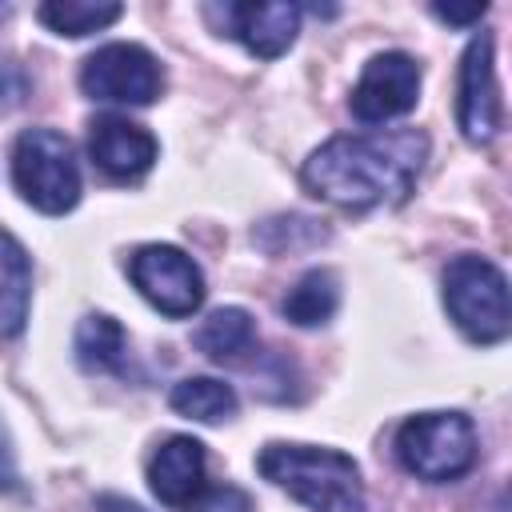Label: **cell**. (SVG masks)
<instances>
[{"mask_svg":"<svg viewBox=\"0 0 512 512\" xmlns=\"http://www.w3.org/2000/svg\"><path fill=\"white\" fill-rule=\"evenodd\" d=\"M192 340L212 360H236V356H244L252 348L256 324H252V316L244 308H216V312H208L200 320V328L192 332Z\"/></svg>","mask_w":512,"mask_h":512,"instance_id":"2e32d148","label":"cell"},{"mask_svg":"<svg viewBox=\"0 0 512 512\" xmlns=\"http://www.w3.org/2000/svg\"><path fill=\"white\" fill-rule=\"evenodd\" d=\"M168 404L172 412L188 416V420H200V424H216V420H228L236 412V392L232 384L216 380V376H184L172 392H168Z\"/></svg>","mask_w":512,"mask_h":512,"instance_id":"e0dca14e","label":"cell"},{"mask_svg":"<svg viewBox=\"0 0 512 512\" xmlns=\"http://www.w3.org/2000/svg\"><path fill=\"white\" fill-rule=\"evenodd\" d=\"M444 308L472 344H500L512 328L508 280L488 256H456L444 268Z\"/></svg>","mask_w":512,"mask_h":512,"instance_id":"277c9868","label":"cell"},{"mask_svg":"<svg viewBox=\"0 0 512 512\" xmlns=\"http://www.w3.org/2000/svg\"><path fill=\"white\" fill-rule=\"evenodd\" d=\"M40 24H48L56 36H88V32H100L108 24H116L124 16L120 4L112 0H48L40 4Z\"/></svg>","mask_w":512,"mask_h":512,"instance_id":"ac0fdd59","label":"cell"},{"mask_svg":"<svg viewBox=\"0 0 512 512\" xmlns=\"http://www.w3.org/2000/svg\"><path fill=\"white\" fill-rule=\"evenodd\" d=\"M24 88H28L24 72H20L16 64L0 60V108H12V104H16L20 96H24Z\"/></svg>","mask_w":512,"mask_h":512,"instance_id":"44dd1931","label":"cell"},{"mask_svg":"<svg viewBox=\"0 0 512 512\" xmlns=\"http://www.w3.org/2000/svg\"><path fill=\"white\" fill-rule=\"evenodd\" d=\"M484 12H488V4H472V8H452V4L444 8V4H432V16H436V20H444V24H460V28H464V24H480Z\"/></svg>","mask_w":512,"mask_h":512,"instance_id":"7402d4cb","label":"cell"},{"mask_svg":"<svg viewBox=\"0 0 512 512\" xmlns=\"http://www.w3.org/2000/svg\"><path fill=\"white\" fill-rule=\"evenodd\" d=\"M208 20H216L220 36L240 40L252 56L260 60H276L292 48L296 32H300V8L296 4H208L204 8Z\"/></svg>","mask_w":512,"mask_h":512,"instance_id":"9c48e42d","label":"cell"},{"mask_svg":"<svg viewBox=\"0 0 512 512\" xmlns=\"http://www.w3.org/2000/svg\"><path fill=\"white\" fill-rule=\"evenodd\" d=\"M256 232H260V236H276V232H280V240L264 244V252L312 248V244H320V240L328 236V228H324L320 220H312V216H276V220H264Z\"/></svg>","mask_w":512,"mask_h":512,"instance_id":"d6986e66","label":"cell"},{"mask_svg":"<svg viewBox=\"0 0 512 512\" xmlns=\"http://www.w3.org/2000/svg\"><path fill=\"white\" fill-rule=\"evenodd\" d=\"M336 304H340V280H336V272L312 268V272H304V276L296 280V288L284 296L280 308H284V316H288L292 324L316 328V324H328V320H332Z\"/></svg>","mask_w":512,"mask_h":512,"instance_id":"9a60e30c","label":"cell"},{"mask_svg":"<svg viewBox=\"0 0 512 512\" xmlns=\"http://www.w3.org/2000/svg\"><path fill=\"white\" fill-rule=\"evenodd\" d=\"M72 348H76V360H80L84 372H120L128 336H124L120 320H112L104 312H92V316L80 320Z\"/></svg>","mask_w":512,"mask_h":512,"instance_id":"5bb4252c","label":"cell"},{"mask_svg":"<svg viewBox=\"0 0 512 512\" xmlns=\"http://www.w3.org/2000/svg\"><path fill=\"white\" fill-rule=\"evenodd\" d=\"M32 304V260L24 244L0 228V336H20Z\"/></svg>","mask_w":512,"mask_h":512,"instance_id":"4fadbf2b","label":"cell"},{"mask_svg":"<svg viewBox=\"0 0 512 512\" xmlns=\"http://www.w3.org/2000/svg\"><path fill=\"white\" fill-rule=\"evenodd\" d=\"M420 100V64L408 52H376L356 88H352V116L364 124H384L412 112Z\"/></svg>","mask_w":512,"mask_h":512,"instance_id":"ba28073f","label":"cell"},{"mask_svg":"<svg viewBox=\"0 0 512 512\" xmlns=\"http://www.w3.org/2000/svg\"><path fill=\"white\" fill-rule=\"evenodd\" d=\"M96 508H100V512H144L140 504H132V500H124V496H112V492L96 496Z\"/></svg>","mask_w":512,"mask_h":512,"instance_id":"603a6c76","label":"cell"},{"mask_svg":"<svg viewBox=\"0 0 512 512\" xmlns=\"http://www.w3.org/2000/svg\"><path fill=\"white\" fill-rule=\"evenodd\" d=\"M428 160V136L420 128H376L324 140L300 168V180L312 196L348 208H392L404 204L416 188V176Z\"/></svg>","mask_w":512,"mask_h":512,"instance_id":"6da1fadb","label":"cell"},{"mask_svg":"<svg viewBox=\"0 0 512 512\" xmlns=\"http://www.w3.org/2000/svg\"><path fill=\"white\" fill-rule=\"evenodd\" d=\"M460 132L472 144H488L500 128V88H496V60L492 36L480 32L460 56V96H456Z\"/></svg>","mask_w":512,"mask_h":512,"instance_id":"30bf717a","label":"cell"},{"mask_svg":"<svg viewBox=\"0 0 512 512\" xmlns=\"http://www.w3.org/2000/svg\"><path fill=\"white\" fill-rule=\"evenodd\" d=\"M396 460L404 472L444 484L476 464V428L464 412H420L396 432Z\"/></svg>","mask_w":512,"mask_h":512,"instance_id":"5b68a950","label":"cell"},{"mask_svg":"<svg viewBox=\"0 0 512 512\" xmlns=\"http://www.w3.org/2000/svg\"><path fill=\"white\" fill-rule=\"evenodd\" d=\"M80 88L84 96L92 100H104V104H152L164 88V72H160V60L140 48V44H128V40H116V44H104L96 48L84 68H80Z\"/></svg>","mask_w":512,"mask_h":512,"instance_id":"52a82bcc","label":"cell"},{"mask_svg":"<svg viewBox=\"0 0 512 512\" xmlns=\"http://www.w3.org/2000/svg\"><path fill=\"white\" fill-rule=\"evenodd\" d=\"M148 488L168 508H192L204 496V444L168 436L148 460Z\"/></svg>","mask_w":512,"mask_h":512,"instance_id":"7c38bea8","label":"cell"},{"mask_svg":"<svg viewBox=\"0 0 512 512\" xmlns=\"http://www.w3.org/2000/svg\"><path fill=\"white\" fill-rule=\"evenodd\" d=\"M12 184L44 216H64L80 200L76 148L56 128H28L12 144Z\"/></svg>","mask_w":512,"mask_h":512,"instance_id":"3957f363","label":"cell"},{"mask_svg":"<svg viewBox=\"0 0 512 512\" xmlns=\"http://www.w3.org/2000/svg\"><path fill=\"white\" fill-rule=\"evenodd\" d=\"M88 156L112 180H140L156 164V136L124 116H100L88 132Z\"/></svg>","mask_w":512,"mask_h":512,"instance_id":"8fae6325","label":"cell"},{"mask_svg":"<svg viewBox=\"0 0 512 512\" xmlns=\"http://www.w3.org/2000/svg\"><path fill=\"white\" fill-rule=\"evenodd\" d=\"M196 512H252V500H248L240 488L224 484V488L204 492V496L196 500Z\"/></svg>","mask_w":512,"mask_h":512,"instance_id":"ffe728a7","label":"cell"},{"mask_svg":"<svg viewBox=\"0 0 512 512\" xmlns=\"http://www.w3.org/2000/svg\"><path fill=\"white\" fill-rule=\"evenodd\" d=\"M256 468L268 484L284 488L312 512H364L360 464L340 448L272 440L260 448Z\"/></svg>","mask_w":512,"mask_h":512,"instance_id":"7a4b0ae2","label":"cell"},{"mask_svg":"<svg viewBox=\"0 0 512 512\" xmlns=\"http://www.w3.org/2000/svg\"><path fill=\"white\" fill-rule=\"evenodd\" d=\"M136 292L164 316L184 320L204 304V272L176 244H144L128 260Z\"/></svg>","mask_w":512,"mask_h":512,"instance_id":"8992f818","label":"cell"}]
</instances>
